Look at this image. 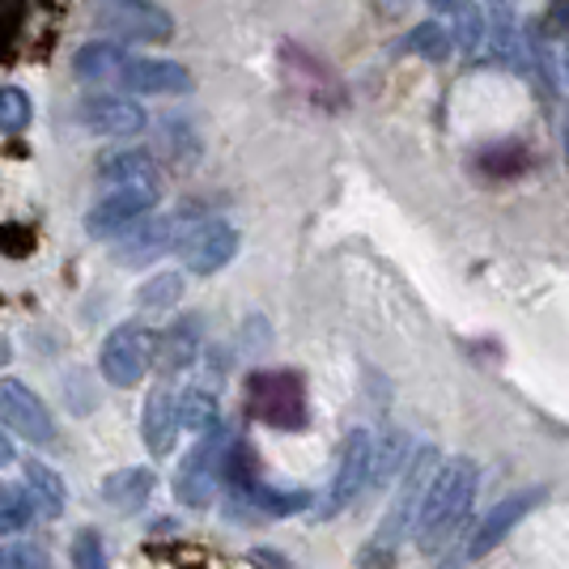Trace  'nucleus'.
I'll use <instances>...</instances> for the list:
<instances>
[{
  "instance_id": "22",
  "label": "nucleus",
  "mask_w": 569,
  "mask_h": 569,
  "mask_svg": "<svg viewBox=\"0 0 569 569\" xmlns=\"http://www.w3.org/2000/svg\"><path fill=\"white\" fill-rule=\"evenodd\" d=\"M183 272H153L149 281L137 289V307L141 310H170L183 302Z\"/></svg>"
},
{
  "instance_id": "10",
  "label": "nucleus",
  "mask_w": 569,
  "mask_h": 569,
  "mask_svg": "<svg viewBox=\"0 0 569 569\" xmlns=\"http://www.w3.org/2000/svg\"><path fill=\"white\" fill-rule=\"evenodd\" d=\"M77 123H81L86 132H94V137L119 141V137H137V132H144L149 116L141 111V102H132V98L94 94V98H81Z\"/></svg>"
},
{
  "instance_id": "30",
  "label": "nucleus",
  "mask_w": 569,
  "mask_h": 569,
  "mask_svg": "<svg viewBox=\"0 0 569 569\" xmlns=\"http://www.w3.org/2000/svg\"><path fill=\"white\" fill-rule=\"evenodd\" d=\"M0 569H51V557L39 545H0Z\"/></svg>"
},
{
  "instance_id": "33",
  "label": "nucleus",
  "mask_w": 569,
  "mask_h": 569,
  "mask_svg": "<svg viewBox=\"0 0 569 569\" xmlns=\"http://www.w3.org/2000/svg\"><path fill=\"white\" fill-rule=\"evenodd\" d=\"M4 463H13V442L0 433V468H4Z\"/></svg>"
},
{
  "instance_id": "25",
  "label": "nucleus",
  "mask_w": 569,
  "mask_h": 569,
  "mask_svg": "<svg viewBox=\"0 0 569 569\" xmlns=\"http://www.w3.org/2000/svg\"><path fill=\"white\" fill-rule=\"evenodd\" d=\"M200 328H196V319H188V323H174L167 336H162V361H167V370H179V366H188L191 357H196V349H200Z\"/></svg>"
},
{
  "instance_id": "31",
  "label": "nucleus",
  "mask_w": 569,
  "mask_h": 569,
  "mask_svg": "<svg viewBox=\"0 0 569 569\" xmlns=\"http://www.w3.org/2000/svg\"><path fill=\"white\" fill-rule=\"evenodd\" d=\"M545 26L552 34H569V0H552V4H548Z\"/></svg>"
},
{
  "instance_id": "5",
  "label": "nucleus",
  "mask_w": 569,
  "mask_h": 569,
  "mask_svg": "<svg viewBox=\"0 0 569 569\" xmlns=\"http://www.w3.org/2000/svg\"><path fill=\"white\" fill-rule=\"evenodd\" d=\"M370 476H375V438L366 429H353L345 438V447H340V463H336L332 485H328V493L319 501V519L345 515L361 498V489L370 485Z\"/></svg>"
},
{
  "instance_id": "1",
  "label": "nucleus",
  "mask_w": 569,
  "mask_h": 569,
  "mask_svg": "<svg viewBox=\"0 0 569 569\" xmlns=\"http://www.w3.org/2000/svg\"><path fill=\"white\" fill-rule=\"evenodd\" d=\"M476 480H480V472L468 455H455L433 472V480L421 493V506H417V522H412V540L421 552H438L459 531V522L472 510Z\"/></svg>"
},
{
  "instance_id": "35",
  "label": "nucleus",
  "mask_w": 569,
  "mask_h": 569,
  "mask_svg": "<svg viewBox=\"0 0 569 569\" xmlns=\"http://www.w3.org/2000/svg\"><path fill=\"white\" fill-rule=\"evenodd\" d=\"M0 361H4V340H0Z\"/></svg>"
},
{
  "instance_id": "17",
  "label": "nucleus",
  "mask_w": 569,
  "mask_h": 569,
  "mask_svg": "<svg viewBox=\"0 0 569 569\" xmlns=\"http://www.w3.org/2000/svg\"><path fill=\"white\" fill-rule=\"evenodd\" d=\"M98 179L107 188H158V167L144 149H116L98 158Z\"/></svg>"
},
{
  "instance_id": "13",
  "label": "nucleus",
  "mask_w": 569,
  "mask_h": 569,
  "mask_svg": "<svg viewBox=\"0 0 569 569\" xmlns=\"http://www.w3.org/2000/svg\"><path fill=\"white\" fill-rule=\"evenodd\" d=\"M174 238H179V217H149V221H137L132 230H123V238H119L116 260L141 268V263L167 256L170 247H174Z\"/></svg>"
},
{
  "instance_id": "16",
  "label": "nucleus",
  "mask_w": 569,
  "mask_h": 569,
  "mask_svg": "<svg viewBox=\"0 0 569 569\" xmlns=\"http://www.w3.org/2000/svg\"><path fill=\"white\" fill-rule=\"evenodd\" d=\"M485 22H489V48L506 69H522V34H519V0H485Z\"/></svg>"
},
{
  "instance_id": "19",
  "label": "nucleus",
  "mask_w": 569,
  "mask_h": 569,
  "mask_svg": "<svg viewBox=\"0 0 569 569\" xmlns=\"http://www.w3.org/2000/svg\"><path fill=\"white\" fill-rule=\"evenodd\" d=\"M26 485H30V493H34L43 515H51V519L64 515L69 493H64V476L56 472V468H48L43 459H26Z\"/></svg>"
},
{
  "instance_id": "28",
  "label": "nucleus",
  "mask_w": 569,
  "mask_h": 569,
  "mask_svg": "<svg viewBox=\"0 0 569 569\" xmlns=\"http://www.w3.org/2000/svg\"><path fill=\"white\" fill-rule=\"evenodd\" d=\"M72 569H111L107 545H102V536H98L94 527H81L72 536Z\"/></svg>"
},
{
  "instance_id": "24",
  "label": "nucleus",
  "mask_w": 569,
  "mask_h": 569,
  "mask_svg": "<svg viewBox=\"0 0 569 569\" xmlns=\"http://www.w3.org/2000/svg\"><path fill=\"white\" fill-rule=\"evenodd\" d=\"M30 116H34V107H30V94L22 86H0V132L18 137L30 128Z\"/></svg>"
},
{
  "instance_id": "15",
  "label": "nucleus",
  "mask_w": 569,
  "mask_h": 569,
  "mask_svg": "<svg viewBox=\"0 0 569 569\" xmlns=\"http://www.w3.org/2000/svg\"><path fill=\"white\" fill-rule=\"evenodd\" d=\"M158 489V472L153 468H116V472L102 476V501L119 510V515H137L149 506Z\"/></svg>"
},
{
  "instance_id": "21",
  "label": "nucleus",
  "mask_w": 569,
  "mask_h": 569,
  "mask_svg": "<svg viewBox=\"0 0 569 569\" xmlns=\"http://www.w3.org/2000/svg\"><path fill=\"white\" fill-rule=\"evenodd\" d=\"M251 506H260L263 515H298V510H310L315 498L310 489H277V485H247L242 489Z\"/></svg>"
},
{
  "instance_id": "6",
  "label": "nucleus",
  "mask_w": 569,
  "mask_h": 569,
  "mask_svg": "<svg viewBox=\"0 0 569 569\" xmlns=\"http://www.w3.org/2000/svg\"><path fill=\"white\" fill-rule=\"evenodd\" d=\"M0 429L30 442V447H48L56 438V421H51L48 403L18 379H0Z\"/></svg>"
},
{
  "instance_id": "9",
  "label": "nucleus",
  "mask_w": 569,
  "mask_h": 569,
  "mask_svg": "<svg viewBox=\"0 0 569 569\" xmlns=\"http://www.w3.org/2000/svg\"><path fill=\"white\" fill-rule=\"evenodd\" d=\"M545 498H548L545 485H536V489H519V493L501 498L485 519L476 522L472 540H468V557H472V561L489 557V552H493V548H498L501 540H506V536H510V531H515V527H519V522L527 519V515H531Z\"/></svg>"
},
{
  "instance_id": "7",
  "label": "nucleus",
  "mask_w": 569,
  "mask_h": 569,
  "mask_svg": "<svg viewBox=\"0 0 569 569\" xmlns=\"http://www.w3.org/2000/svg\"><path fill=\"white\" fill-rule=\"evenodd\" d=\"M153 204H158V188H107V196L86 213V230L94 238L123 234L153 213Z\"/></svg>"
},
{
  "instance_id": "34",
  "label": "nucleus",
  "mask_w": 569,
  "mask_h": 569,
  "mask_svg": "<svg viewBox=\"0 0 569 569\" xmlns=\"http://www.w3.org/2000/svg\"><path fill=\"white\" fill-rule=\"evenodd\" d=\"M561 153H566V167H569V111L561 116Z\"/></svg>"
},
{
  "instance_id": "29",
  "label": "nucleus",
  "mask_w": 569,
  "mask_h": 569,
  "mask_svg": "<svg viewBox=\"0 0 569 569\" xmlns=\"http://www.w3.org/2000/svg\"><path fill=\"white\" fill-rule=\"evenodd\" d=\"M26 527H30V498L4 489L0 493V536H13V531H26Z\"/></svg>"
},
{
  "instance_id": "20",
  "label": "nucleus",
  "mask_w": 569,
  "mask_h": 569,
  "mask_svg": "<svg viewBox=\"0 0 569 569\" xmlns=\"http://www.w3.org/2000/svg\"><path fill=\"white\" fill-rule=\"evenodd\" d=\"M179 421L191 433H213L221 429V408H217V396L209 387H188L179 396Z\"/></svg>"
},
{
  "instance_id": "32",
  "label": "nucleus",
  "mask_w": 569,
  "mask_h": 569,
  "mask_svg": "<svg viewBox=\"0 0 569 569\" xmlns=\"http://www.w3.org/2000/svg\"><path fill=\"white\" fill-rule=\"evenodd\" d=\"M429 4H433L438 13H459V9L468 4V0H429Z\"/></svg>"
},
{
  "instance_id": "37",
  "label": "nucleus",
  "mask_w": 569,
  "mask_h": 569,
  "mask_svg": "<svg viewBox=\"0 0 569 569\" xmlns=\"http://www.w3.org/2000/svg\"><path fill=\"white\" fill-rule=\"evenodd\" d=\"M382 4H400V0H382Z\"/></svg>"
},
{
  "instance_id": "14",
  "label": "nucleus",
  "mask_w": 569,
  "mask_h": 569,
  "mask_svg": "<svg viewBox=\"0 0 569 569\" xmlns=\"http://www.w3.org/2000/svg\"><path fill=\"white\" fill-rule=\"evenodd\" d=\"M179 396L167 391V387H158V391H149V400L141 408V438L149 455H170L174 451V438H179Z\"/></svg>"
},
{
  "instance_id": "4",
  "label": "nucleus",
  "mask_w": 569,
  "mask_h": 569,
  "mask_svg": "<svg viewBox=\"0 0 569 569\" xmlns=\"http://www.w3.org/2000/svg\"><path fill=\"white\" fill-rule=\"evenodd\" d=\"M247 408L272 429H302L307 426V396L298 375L263 370L247 382Z\"/></svg>"
},
{
  "instance_id": "8",
  "label": "nucleus",
  "mask_w": 569,
  "mask_h": 569,
  "mask_svg": "<svg viewBox=\"0 0 569 569\" xmlns=\"http://www.w3.org/2000/svg\"><path fill=\"white\" fill-rule=\"evenodd\" d=\"M179 256L183 268L196 277H213L226 263L238 256V230L230 221H204V226H191L188 234L179 238Z\"/></svg>"
},
{
  "instance_id": "12",
  "label": "nucleus",
  "mask_w": 569,
  "mask_h": 569,
  "mask_svg": "<svg viewBox=\"0 0 569 569\" xmlns=\"http://www.w3.org/2000/svg\"><path fill=\"white\" fill-rule=\"evenodd\" d=\"M119 86L128 94L144 98H167V94H188L191 90V72L179 60H162V56H137L119 69Z\"/></svg>"
},
{
  "instance_id": "3",
  "label": "nucleus",
  "mask_w": 569,
  "mask_h": 569,
  "mask_svg": "<svg viewBox=\"0 0 569 569\" xmlns=\"http://www.w3.org/2000/svg\"><path fill=\"white\" fill-rule=\"evenodd\" d=\"M226 438H221V429L213 433H200V442L183 455V463H179V472H174V498L191 506V510H204V506H213L217 498V485L226 480L221 472V463H226Z\"/></svg>"
},
{
  "instance_id": "23",
  "label": "nucleus",
  "mask_w": 569,
  "mask_h": 569,
  "mask_svg": "<svg viewBox=\"0 0 569 569\" xmlns=\"http://www.w3.org/2000/svg\"><path fill=\"white\" fill-rule=\"evenodd\" d=\"M451 34H447V26L442 22H421L408 39H403V51H412V56H421V60H433V64H442L447 56H451Z\"/></svg>"
},
{
  "instance_id": "26",
  "label": "nucleus",
  "mask_w": 569,
  "mask_h": 569,
  "mask_svg": "<svg viewBox=\"0 0 569 569\" xmlns=\"http://www.w3.org/2000/svg\"><path fill=\"white\" fill-rule=\"evenodd\" d=\"M408 459H412V455H408V438H403V433L382 438V447H375V476H370V485H387Z\"/></svg>"
},
{
  "instance_id": "11",
  "label": "nucleus",
  "mask_w": 569,
  "mask_h": 569,
  "mask_svg": "<svg viewBox=\"0 0 569 569\" xmlns=\"http://www.w3.org/2000/svg\"><path fill=\"white\" fill-rule=\"evenodd\" d=\"M98 22L123 39H149V43H162L174 34V18L167 9H158L153 0H107Z\"/></svg>"
},
{
  "instance_id": "36",
  "label": "nucleus",
  "mask_w": 569,
  "mask_h": 569,
  "mask_svg": "<svg viewBox=\"0 0 569 569\" xmlns=\"http://www.w3.org/2000/svg\"><path fill=\"white\" fill-rule=\"evenodd\" d=\"M566 81H569V56H566Z\"/></svg>"
},
{
  "instance_id": "2",
  "label": "nucleus",
  "mask_w": 569,
  "mask_h": 569,
  "mask_svg": "<svg viewBox=\"0 0 569 569\" xmlns=\"http://www.w3.org/2000/svg\"><path fill=\"white\" fill-rule=\"evenodd\" d=\"M162 353V336L144 323H119L116 332L102 340V353H98V366H102V379L111 387H137V382L149 375V366Z\"/></svg>"
},
{
  "instance_id": "18",
  "label": "nucleus",
  "mask_w": 569,
  "mask_h": 569,
  "mask_svg": "<svg viewBox=\"0 0 569 569\" xmlns=\"http://www.w3.org/2000/svg\"><path fill=\"white\" fill-rule=\"evenodd\" d=\"M128 64V56L119 43L111 39H94V43H86V48L72 56V72H77V81H102V77H111Z\"/></svg>"
},
{
  "instance_id": "27",
  "label": "nucleus",
  "mask_w": 569,
  "mask_h": 569,
  "mask_svg": "<svg viewBox=\"0 0 569 569\" xmlns=\"http://www.w3.org/2000/svg\"><path fill=\"white\" fill-rule=\"evenodd\" d=\"M455 18H459V26H455V48L463 51V56H476V51H480V43L489 39L485 13H480L472 0H468V4H463V9L455 13Z\"/></svg>"
}]
</instances>
